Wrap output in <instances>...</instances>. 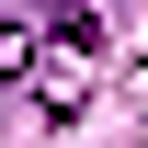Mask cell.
Returning a JSON list of instances; mask_svg holds the SVG:
<instances>
[{"mask_svg": "<svg viewBox=\"0 0 148 148\" xmlns=\"http://www.w3.org/2000/svg\"><path fill=\"white\" fill-rule=\"evenodd\" d=\"M91 69H103V23L69 0V12H57V34H46V57H34V91H46V114H69L80 91H91Z\"/></svg>", "mask_w": 148, "mask_h": 148, "instance_id": "cell-1", "label": "cell"}, {"mask_svg": "<svg viewBox=\"0 0 148 148\" xmlns=\"http://www.w3.org/2000/svg\"><path fill=\"white\" fill-rule=\"evenodd\" d=\"M23 69H34V23H23V12H12V23H0V91H12V80H23Z\"/></svg>", "mask_w": 148, "mask_h": 148, "instance_id": "cell-2", "label": "cell"}]
</instances>
